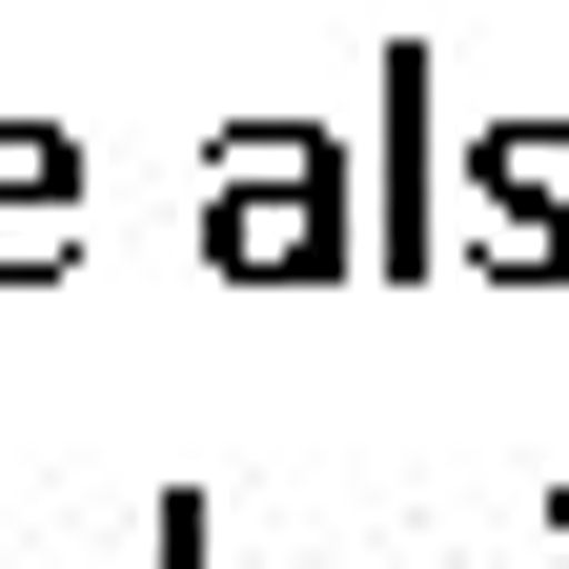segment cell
Returning a JSON list of instances; mask_svg holds the SVG:
<instances>
[{"mask_svg":"<svg viewBox=\"0 0 569 569\" xmlns=\"http://www.w3.org/2000/svg\"><path fill=\"white\" fill-rule=\"evenodd\" d=\"M427 244L488 284H569V122H488L448 183H427Z\"/></svg>","mask_w":569,"mask_h":569,"instance_id":"2","label":"cell"},{"mask_svg":"<svg viewBox=\"0 0 569 569\" xmlns=\"http://www.w3.org/2000/svg\"><path fill=\"white\" fill-rule=\"evenodd\" d=\"M367 163H346V224H367V284H427V264H448V244H427V183H448V61H427V41H387L367 61Z\"/></svg>","mask_w":569,"mask_h":569,"instance_id":"3","label":"cell"},{"mask_svg":"<svg viewBox=\"0 0 569 569\" xmlns=\"http://www.w3.org/2000/svg\"><path fill=\"white\" fill-rule=\"evenodd\" d=\"M203 284H244V306L367 284V224H346V142L326 122H224L203 142Z\"/></svg>","mask_w":569,"mask_h":569,"instance_id":"1","label":"cell"},{"mask_svg":"<svg viewBox=\"0 0 569 569\" xmlns=\"http://www.w3.org/2000/svg\"><path fill=\"white\" fill-rule=\"evenodd\" d=\"M163 569H224V509L203 488H163Z\"/></svg>","mask_w":569,"mask_h":569,"instance_id":"5","label":"cell"},{"mask_svg":"<svg viewBox=\"0 0 569 569\" xmlns=\"http://www.w3.org/2000/svg\"><path fill=\"white\" fill-rule=\"evenodd\" d=\"M61 264H82V142L0 122V284H61Z\"/></svg>","mask_w":569,"mask_h":569,"instance_id":"4","label":"cell"}]
</instances>
